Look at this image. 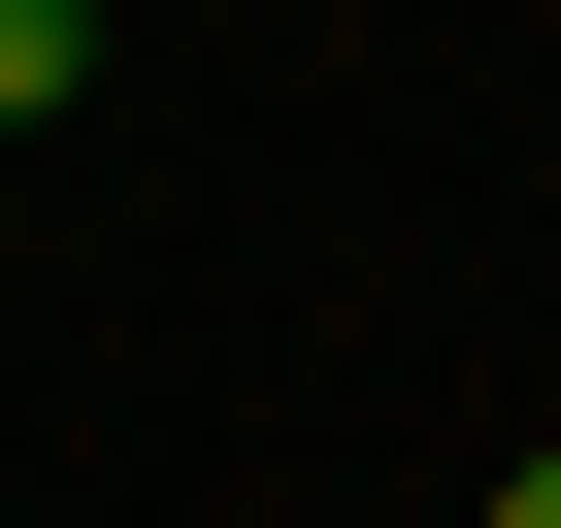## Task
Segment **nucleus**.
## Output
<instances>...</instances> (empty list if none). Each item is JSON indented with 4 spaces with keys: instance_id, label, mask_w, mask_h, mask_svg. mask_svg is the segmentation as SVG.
<instances>
[{
    "instance_id": "obj_1",
    "label": "nucleus",
    "mask_w": 561,
    "mask_h": 528,
    "mask_svg": "<svg viewBox=\"0 0 561 528\" xmlns=\"http://www.w3.org/2000/svg\"><path fill=\"white\" fill-rule=\"evenodd\" d=\"M100 100V0H0V133H67Z\"/></svg>"
},
{
    "instance_id": "obj_2",
    "label": "nucleus",
    "mask_w": 561,
    "mask_h": 528,
    "mask_svg": "<svg viewBox=\"0 0 561 528\" xmlns=\"http://www.w3.org/2000/svg\"><path fill=\"white\" fill-rule=\"evenodd\" d=\"M495 528H561V429H528V462H495Z\"/></svg>"
}]
</instances>
